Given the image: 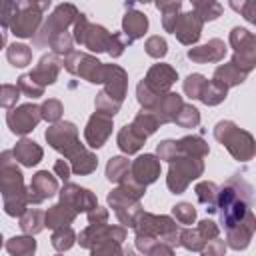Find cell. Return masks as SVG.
Instances as JSON below:
<instances>
[{
  "instance_id": "obj_30",
  "label": "cell",
  "mask_w": 256,
  "mask_h": 256,
  "mask_svg": "<svg viewBox=\"0 0 256 256\" xmlns=\"http://www.w3.org/2000/svg\"><path fill=\"white\" fill-rule=\"evenodd\" d=\"M218 194H220V188L214 182L204 180V182L196 184V196L206 206L208 212H216L218 210Z\"/></svg>"
},
{
  "instance_id": "obj_19",
  "label": "cell",
  "mask_w": 256,
  "mask_h": 256,
  "mask_svg": "<svg viewBox=\"0 0 256 256\" xmlns=\"http://www.w3.org/2000/svg\"><path fill=\"white\" fill-rule=\"evenodd\" d=\"M130 176L136 182L144 184V186L156 182L158 176H160V158L154 156V154H142V156H138L132 162V166H130Z\"/></svg>"
},
{
  "instance_id": "obj_26",
  "label": "cell",
  "mask_w": 256,
  "mask_h": 256,
  "mask_svg": "<svg viewBox=\"0 0 256 256\" xmlns=\"http://www.w3.org/2000/svg\"><path fill=\"white\" fill-rule=\"evenodd\" d=\"M76 214L78 212L72 206H68L66 202L60 200V204H54L52 208L46 210V226L52 228V230H56L60 226H68V224L74 222Z\"/></svg>"
},
{
  "instance_id": "obj_34",
  "label": "cell",
  "mask_w": 256,
  "mask_h": 256,
  "mask_svg": "<svg viewBox=\"0 0 256 256\" xmlns=\"http://www.w3.org/2000/svg\"><path fill=\"white\" fill-rule=\"evenodd\" d=\"M178 144H180V150H182L184 154H192V156H198V158H204V156L210 152L208 144H206L200 136H196V134H190V136L180 138Z\"/></svg>"
},
{
  "instance_id": "obj_55",
  "label": "cell",
  "mask_w": 256,
  "mask_h": 256,
  "mask_svg": "<svg viewBox=\"0 0 256 256\" xmlns=\"http://www.w3.org/2000/svg\"><path fill=\"white\" fill-rule=\"evenodd\" d=\"M32 4H36V6H40L42 10H48V6H50V2L52 0H30Z\"/></svg>"
},
{
  "instance_id": "obj_5",
  "label": "cell",
  "mask_w": 256,
  "mask_h": 256,
  "mask_svg": "<svg viewBox=\"0 0 256 256\" xmlns=\"http://www.w3.org/2000/svg\"><path fill=\"white\" fill-rule=\"evenodd\" d=\"M126 84H128L126 72L116 64H108L106 78H104V90L96 96V110L114 116L124 102Z\"/></svg>"
},
{
  "instance_id": "obj_52",
  "label": "cell",
  "mask_w": 256,
  "mask_h": 256,
  "mask_svg": "<svg viewBox=\"0 0 256 256\" xmlns=\"http://www.w3.org/2000/svg\"><path fill=\"white\" fill-rule=\"evenodd\" d=\"M70 172H72V164H68L66 160H56V162H54V174H56L58 178H62L64 182H68Z\"/></svg>"
},
{
  "instance_id": "obj_39",
  "label": "cell",
  "mask_w": 256,
  "mask_h": 256,
  "mask_svg": "<svg viewBox=\"0 0 256 256\" xmlns=\"http://www.w3.org/2000/svg\"><path fill=\"white\" fill-rule=\"evenodd\" d=\"M6 250L10 254H32L36 250V240L32 238V234L10 238V242H6Z\"/></svg>"
},
{
  "instance_id": "obj_25",
  "label": "cell",
  "mask_w": 256,
  "mask_h": 256,
  "mask_svg": "<svg viewBox=\"0 0 256 256\" xmlns=\"http://www.w3.org/2000/svg\"><path fill=\"white\" fill-rule=\"evenodd\" d=\"M14 158L22 164V166H36L40 160H42V148L34 142V140H28V138H22L20 142H16L14 146Z\"/></svg>"
},
{
  "instance_id": "obj_36",
  "label": "cell",
  "mask_w": 256,
  "mask_h": 256,
  "mask_svg": "<svg viewBox=\"0 0 256 256\" xmlns=\"http://www.w3.org/2000/svg\"><path fill=\"white\" fill-rule=\"evenodd\" d=\"M194 6V12L206 22V20H216L222 14V6L216 0H190Z\"/></svg>"
},
{
  "instance_id": "obj_7",
  "label": "cell",
  "mask_w": 256,
  "mask_h": 256,
  "mask_svg": "<svg viewBox=\"0 0 256 256\" xmlns=\"http://www.w3.org/2000/svg\"><path fill=\"white\" fill-rule=\"evenodd\" d=\"M202 172H204V162H202V158L180 152L174 160H170L166 184H168L170 192L182 194V192L188 188V184H190L192 180H196L198 176H202Z\"/></svg>"
},
{
  "instance_id": "obj_18",
  "label": "cell",
  "mask_w": 256,
  "mask_h": 256,
  "mask_svg": "<svg viewBox=\"0 0 256 256\" xmlns=\"http://www.w3.org/2000/svg\"><path fill=\"white\" fill-rule=\"evenodd\" d=\"M60 200L66 202L68 206H72L76 212H90L92 208L98 206V200L96 196L88 190V188H82L78 184H66L60 192Z\"/></svg>"
},
{
  "instance_id": "obj_32",
  "label": "cell",
  "mask_w": 256,
  "mask_h": 256,
  "mask_svg": "<svg viewBox=\"0 0 256 256\" xmlns=\"http://www.w3.org/2000/svg\"><path fill=\"white\" fill-rule=\"evenodd\" d=\"M130 162H128V158H124V156H114V158H110L108 160V164H106V178L110 180V182H116V184H120L128 174H130Z\"/></svg>"
},
{
  "instance_id": "obj_9",
  "label": "cell",
  "mask_w": 256,
  "mask_h": 256,
  "mask_svg": "<svg viewBox=\"0 0 256 256\" xmlns=\"http://www.w3.org/2000/svg\"><path fill=\"white\" fill-rule=\"evenodd\" d=\"M230 46L234 48V56L230 62L248 74L256 66V34L236 26L230 32Z\"/></svg>"
},
{
  "instance_id": "obj_37",
  "label": "cell",
  "mask_w": 256,
  "mask_h": 256,
  "mask_svg": "<svg viewBox=\"0 0 256 256\" xmlns=\"http://www.w3.org/2000/svg\"><path fill=\"white\" fill-rule=\"evenodd\" d=\"M174 122L178 126H182V128H196L200 124V112L192 104H182V108L178 110Z\"/></svg>"
},
{
  "instance_id": "obj_45",
  "label": "cell",
  "mask_w": 256,
  "mask_h": 256,
  "mask_svg": "<svg viewBox=\"0 0 256 256\" xmlns=\"http://www.w3.org/2000/svg\"><path fill=\"white\" fill-rule=\"evenodd\" d=\"M204 82H206V78H204L202 74H190V76L184 80V92H186V96L198 100V98H200V92H202V88H204Z\"/></svg>"
},
{
  "instance_id": "obj_28",
  "label": "cell",
  "mask_w": 256,
  "mask_h": 256,
  "mask_svg": "<svg viewBox=\"0 0 256 256\" xmlns=\"http://www.w3.org/2000/svg\"><path fill=\"white\" fill-rule=\"evenodd\" d=\"M226 94H228V86H224L222 82H218V80L212 78V80H206L204 82V88H202L198 100L204 102L206 106H216V104L224 102Z\"/></svg>"
},
{
  "instance_id": "obj_50",
  "label": "cell",
  "mask_w": 256,
  "mask_h": 256,
  "mask_svg": "<svg viewBox=\"0 0 256 256\" xmlns=\"http://www.w3.org/2000/svg\"><path fill=\"white\" fill-rule=\"evenodd\" d=\"M20 86H14V84H2V98H0V102H2V106L4 108H12L14 104H16V100L20 98Z\"/></svg>"
},
{
  "instance_id": "obj_23",
  "label": "cell",
  "mask_w": 256,
  "mask_h": 256,
  "mask_svg": "<svg viewBox=\"0 0 256 256\" xmlns=\"http://www.w3.org/2000/svg\"><path fill=\"white\" fill-rule=\"evenodd\" d=\"M182 96L176 94V92H166L158 102L156 106L152 108V112L156 114V118L160 120V124H166V122H174L178 110L182 108Z\"/></svg>"
},
{
  "instance_id": "obj_13",
  "label": "cell",
  "mask_w": 256,
  "mask_h": 256,
  "mask_svg": "<svg viewBox=\"0 0 256 256\" xmlns=\"http://www.w3.org/2000/svg\"><path fill=\"white\" fill-rule=\"evenodd\" d=\"M40 120H42V108L38 104H32V102L22 104V106H14L6 114L8 128L18 136H24V134L32 132L38 126Z\"/></svg>"
},
{
  "instance_id": "obj_8",
  "label": "cell",
  "mask_w": 256,
  "mask_h": 256,
  "mask_svg": "<svg viewBox=\"0 0 256 256\" xmlns=\"http://www.w3.org/2000/svg\"><path fill=\"white\" fill-rule=\"evenodd\" d=\"M72 36L78 44H82L84 48H88L92 52H108L110 40H112V34L104 26L88 22V18L84 14H78V18L74 22Z\"/></svg>"
},
{
  "instance_id": "obj_46",
  "label": "cell",
  "mask_w": 256,
  "mask_h": 256,
  "mask_svg": "<svg viewBox=\"0 0 256 256\" xmlns=\"http://www.w3.org/2000/svg\"><path fill=\"white\" fill-rule=\"evenodd\" d=\"M182 150H180V144H178V140H164V142H160L158 144V148H156V154H158V158L160 160H174L178 154H180Z\"/></svg>"
},
{
  "instance_id": "obj_17",
  "label": "cell",
  "mask_w": 256,
  "mask_h": 256,
  "mask_svg": "<svg viewBox=\"0 0 256 256\" xmlns=\"http://www.w3.org/2000/svg\"><path fill=\"white\" fill-rule=\"evenodd\" d=\"M176 80H178V72H176L170 64H154V66L148 70V74H146V78H144V84H146L154 94L162 96V94L170 92V86H172Z\"/></svg>"
},
{
  "instance_id": "obj_40",
  "label": "cell",
  "mask_w": 256,
  "mask_h": 256,
  "mask_svg": "<svg viewBox=\"0 0 256 256\" xmlns=\"http://www.w3.org/2000/svg\"><path fill=\"white\" fill-rule=\"evenodd\" d=\"M72 42H76L74 40V36H70V32H60V34H56L52 40H50V48H52V52L54 54H64V56H68V54H72L74 50H72Z\"/></svg>"
},
{
  "instance_id": "obj_51",
  "label": "cell",
  "mask_w": 256,
  "mask_h": 256,
  "mask_svg": "<svg viewBox=\"0 0 256 256\" xmlns=\"http://www.w3.org/2000/svg\"><path fill=\"white\" fill-rule=\"evenodd\" d=\"M16 12H18V2L16 0H4V4H2V26H4V30L10 28Z\"/></svg>"
},
{
  "instance_id": "obj_42",
  "label": "cell",
  "mask_w": 256,
  "mask_h": 256,
  "mask_svg": "<svg viewBox=\"0 0 256 256\" xmlns=\"http://www.w3.org/2000/svg\"><path fill=\"white\" fill-rule=\"evenodd\" d=\"M40 108H42V120H48V122H52V124L60 122L62 112H64L60 100H56V98H48Z\"/></svg>"
},
{
  "instance_id": "obj_54",
  "label": "cell",
  "mask_w": 256,
  "mask_h": 256,
  "mask_svg": "<svg viewBox=\"0 0 256 256\" xmlns=\"http://www.w3.org/2000/svg\"><path fill=\"white\" fill-rule=\"evenodd\" d=\"M180 2L182 0H156V8L164 12H180Z\"/></svg>"
},
{
  "instance_id": "obj_49",
  "label": "cell",
  "mask_w": 256,
  "mask_h": 256,
  "mask_svg": "<svg viewBox=\"0 0 256 256\" xmlns=\"http://www.w3.org/2000/svg\"><path fill=\"white\" fill-rule=\"evenodd\" d=\"M196 230H198V234L202 236V240H204V244L208 246L212 240H216L218 238V226L212 222V220H202V222H198V226H196ZM204 252V250H202Z\"/></svg>"
},
{
  "instance_id": "obj_47",
  "label": "cell",
  "mask_w": 256,
  "mask_h": 256,
  "mask_svg": "<svg viewBox=\"0 0 256 256\" xmlns=\"http://www.w3.org/2000/svg\"><path fill=\"white\" fill-rule=\"evenodd\" d=\"M128 44H132V40H130V38H128L124 32H116V34H112L108 54H110L112 58H118V56L124 52V48H126Z\"/></svg>"
},
{
  "instance_id": "obj_6",
  "label": "cell",
  "mask_w": 256,
  "mask_h": 256,
  "mask_svg": "<svg viewBox=\"0 0 256 256\" xmlns=\"http://www.w3.org/2000/svg\"><path fill=\"white\" fill-rule=\"evenodd\" d=\"M126 238V230L122 226H110L106 222L102 224H90L82 234H80V244L84 248H90L94 254L100 252H112L120 254V242Z\"/></svg>"
},
{
  "instance_id": "obj_22",
  "label": "cell",
  "mask_w": 256,
  "mask_h": 256,
  "mask_svg": "<svg viewBox=\"0 0 256 256\" xmlns=\"http://www.w3.org/2000/svg\"><path fill=\"white\" fill-rule=\"evenodd\" d=\"M254 230H256V216H254V212H250L248 218H244L242 222H238L236 226L226 230L228 246L234 248V250H244L250 244Z\"/></svg>"
},
{
  "instance_id": "obj_20",
  "label": "cell",
  "mask_w": 256,
  "mask_h": 256,
  "mask_svg": "<svg viewBox=\"0 0 256 256\" xmlns=\"http://www.w3.org/2000/svg\"><path fill=\"white\" fill-rule=\"evenodd\" d=\"M62 64H64V62L58 60V54H54V52H52V54H44V56L40 58V62L36 64V68H34L28 76H30L38 86L46 88L48 84H54V82H56Z\"/></svg>"
},
{
  "instance_id": "obj_53",
  "label": "cell",
  "mask_w": 256,
  "mask_h": 256,
  "mask_svg": "<svg viewBox=\"0 0 256 256\" xmlns=\"http://www.w3.org/2000/svg\"><path fill=\"white\" fill-rule=\"evenodd\" d=\"M106 220H108V210H106V208L96 206V208H92V210L88 212V222H90V224H102V222H106Z\"/></svg>"
},
{
  "instance_id": "obj_21",
  "label": "cell",
  "mask_w": 256,
  "mask_h": 256,
  "mask_svg": "<svg viewBox=\"0 0 256 256\" xmlns=\"http://www.w3.org/2000/svg\"><path fill=\"white\" fill-rule=\"evenodd\" d=\"M186 56H188L192 62H196V64L220 62V60L226 56V44H224L220 38H212V40H208V42L202 44V46L190 48Z\"/></svg>"
},
{
  "instance_id": "obj_48",
  "label": "cell",
  "mask_w": 256,
  "mask_h": 256,
  "mask_svg": "<svg viewBox=\"0 0 256 256\" xmlns=\"http://www.w3.org/2000/svg\"><path fill=\"white\" fill-rule=\"evenodd\" d=\"M18 86H20V90H22V94H26V96H30V98H38V96H42L44 94V88L42 86H38L28 74H24V76H20L18 78Z\"/></svg>"
},
{
  "instance_id": "obj_35",
  "label": "cell",
  "mask_w": 256,
  "mask_h": 256,
  "mask_svg": "<svg viewBox=\"0 0 256 256\" xmlns=\"http://www.w3.org/2000/svg\"><path fill=\"white\" fill-rule=\"evenodd\" d=\"M6 58H8V62H10L12 66L24 68V66H28V64L32 62V50H30L26 44H16V42H14L12 46H8Z\"/></svg>"
},
{
  "instance_id": "obj_11",
  "label": "cell",
  "mask_w": 256,
  "mask_h": 256,
  "mask_svg": "<svg viewBox=\"0 0 256 256\" xmlns=\"http://www.w3.org/2000/svg\"><path fill=\"white\" fill-rule=\"evenodd\" d=\"M78 14H80V12L76 10L74 4H60V6L48 16V20H46V24L40 28V32L34 36V44H36V46L50 44V40H52L56 34L66 32V28L76 22Z\"/></svg>"
},
{
  "instance_id": "obj_29",
  "label": "cell",
  "mask_w": 256,
  "mask_h": 256,
  "mask_svg": "<svg viewBox=\"0 0 256 256\" xmlns=\"http://www.w3.org/2000/svg\"><path fill=\"white\" fill-rule=\"evenodd\" d=\"M246 76H248V74H246V72H242L240 68H236L232 62L222 64V66H218V68L214 70V80L222 82V84H224V86H228V88L242 84V82L246 80Z\"/></svg>"
},
{
  "instance_id": "obj_1",
  "label": "cell",
  "mask_w": 256,
  "mask_h": 256,
  "mask_svg": "<svg viewBox=\"0 0 256 256\" xmlns=\"http://www.w3.org/2000/svg\"><path fill=\"white\" fill-rule=\"evenodd\" d=\"M136 244L138 250L148 252L152 248L150 254H170L172 246L178 244L180 240V228L178 224L170 218V216H156V214H148L142 212L136 220Z\"/></svg>"
},
{
  "instance_id": "obj_14",
  "label": "cell",
  "mask_w": 256,
  "mask_h": 256,
  "mask_svg": "<svg viewBox=\"0 0 256 256\" xmlns=\"http://www.w3.org/2000/svg\"><path fill=\"white\" fill-rule=\"evenodd\" d=\"M112 118L114 116H110L106 112H100V110H96L90 116V120H88V124L84 128V138H86V144L90 148H100L110 138V134H112Z\"/></svg>"
},
{
  "instance_id": "obj_41",
  "label": "cell",
  "mask_w": 256,
  "mask_h": 256,
  "mask_svg": "<svg viewBox=\"0 0 256 256\" xmlns=\"http://www.w3.org/2000/svg\"><path fill=\"white\" fill-rule=\"evenodd\" d=\"M230 8L256 26V0H228Z\"/></svg>"
},
{
  "instance_id": "obj_44",
  "label": "cell",
  "mask_w": 256,
  "mask_h": 256,
  "mask_svg": "<svg viewBox=\"0 0 256 256\" xmlns=\"http://www.w3.org/2000/svg\"><path fill=\"white\" fill-rule=\"evenodd\" d=\"M144 48H146V54L152 56V58H162L168 52V44H166V40L162 36H150L146 40Z\"/></svg>"
},
{
  "instance_id": "obj_10",
  "label": "cell",
  "mask_w": 256,
  "mask_h": 256,
  "mask_svg": "<svg viewBox=\"0 0 256 256\" xmlns=\"http://www.w3.org/2000/svg\"><path fill=\"white\" fill-rule=\"evenodd\" d=\"M64 68L74 74V76H80L92 84H104V78H106V70H108V64H102L100 60H96L94 56L90 54H82V52H72L64 58Z\"/></svg>"
},
{
  "instance_id": "obj_56",
  "label": "cell",
  "mask_w": 256,
  "mask_h": 256,
  "mask_svg": "<svg viewBox=\"0 0 256 256\" xmlns=\"http://www.w3.org/2000/svg\"><path fill=\"white\" fill-rule=\"evenodd\" d=\"M136 2H140V4H148L150 0H136Z\"/></svg>"
},
{
  "instance_id": "obj_31",
  "label": "cell",
  "mask_w": 256,
  "mask_h": 256,
  "mask_svg": "<svg viewBox=\"0 0 256 256\" xmlns=\"http://www.w3.org/2000/svg\"><path fill=\"white\" fill-rule=\"evenodd\" d=\"M46 226V212L42 210H26L20 216V228L24 234H38Z\"/></svg>"
},
{
  "instance_id": "obj_38",
  "label": "cell",
  "mask_w": 256,
  "mask_h": 256,
  "mask_svg": "<svg viewBox=\"0 0 256 256\" xmlns=\"http://www.w3.org/2000/svg\"><path fill=\"white\" fill-rule=\"evenodd\" d=\"M74 240H76V234H74V230L70 228V224L56 228L54 234H52V246H54L56 250H60V252H62V250H68V248L74 244Z\"/></svg>"
},
{
  "instance_id": "obj_43",
  "label": "cell",
  "mask_w": 256,
  "mask_h": 256,
  "mask_svg": "<svg viewBox=\"0 0 256 256\" xmlns=\"http://www.w3.org/2000/svg\"><path fill=\"white\" fill-rule=\"evenodd\" d=\"M172 214L176 218V222L180 224H192L196 220V208L190 202H180L172 208Z\"/></svg>"
},
{
  "instance_id": "obj_3",
  "label": "cell",
  "mask_w": 256,
  "mask_h": 256,
  "mask_svg": "<svg viewBox=\"0 0 256 256\" xmlns=\"http://www.w3.org/2000/svg\"><path fill=\"white\" fill-rule=\"evenodd\" d=\"M14 152H2L0 158V188L4 210L8 216H22L28 208V190L24 188V178L20 168L16 166V158L12 160Z\"/></svg>"
},
{
  "instance_id": "obj_12",
  "label": "cell",
  "mask_w": 256,
  "mask_h": 256,
  "mask_svg": "<svg viewBox=\"0 0 256 256\" xmlns=\"http://www.w3.org/2000/svg\"><path fill=\"white\" fill-rule=\"evenodd\" d=\"M42 8L30 0H18V12L10 24V30L18 38H32L42 22Z\"/></svg>"
},
{
  "instance_id": "obj_16",
  "label": "cell",
  "mask_w": 256,
  "mask_h": 256,
  "mask_svg": "<svg viewBox=\"0 0 256 256\" xmlns=\"http://www.w3.org/2000/svg\"><path fill=\"white\" fill-rule=\"evenodd\" d=\"M56 192H58V180L48 170H40L32 176V182L28 186V202L40 204V202L52 198Z\"/></svg>"
},
{
  "instance_id": "obj_4",
  "label": "cell",
  "mask_w": 256,
  "mask_h": 256,
  "mask_svg": "<svg viewBox=\"0 0 256 256\" xmlns=\"http://www.w3.org/2000/svg\"><path fill=\"white\" fill-rule=\"evenodd\" d=\"M214 138L240 162H248L256 154V140L252 134L238 128L232 120H220L214 126Z\"/></svg>"
},
{
  "instance_id": "obj_33",
  "label": "cell",
  "mask_w": 256,
  "mask_h": 256,
  "mask_svg": "<svg viewBox=\"0 0 256 256\" xmlns=\"http://www.w3.org/2000/svg\"><path fill=\"white\" fill-rule=\"evenodd\" d=\"M132 126L142 134V136H150V134H154L156 130H158V126H160V120L156 118V114L152 112V110H146V108H142V112L140 114H136V118L132 120Z\"/></svg>"
},
{
  "instance_id": "obj_2",
  "label": "cell",
  "mask_w": 256,
  "mask_h": 256,
  "mask_svg": "<svg viewBox=\"0 0 256 256\" xmlns=\"http://www.w3.org/2000/svg\"><path fill=\"white\" fill-rule=\"evenodd\" d=\"M46 142L58 150L60 154H64L70 164H72V172L76 174H90L96 170L98 160L96 156L84 148L78 140V128L72 122H56L54 126H50L46 130Z\"/></svg>"
},
{
  "instance_id": "obj_27",
  "label": "cell",
  "mask_w": 256,
  "mask_h": 256,
  "mask_svg": "<svg viewBox=\"0 0 256 256\" xmlns=\"http://www.w3.org/2000/svg\"><path fill=\"white\" fill-rule=\"evenodd\" d=\"M116 142H118V148H120L124 154H136V152L144 146L146 136H142L132 124H126L124 128H120Z\"/></svg>"
},
{
  "instance_id": "obj_15",
  "label": "cell",
  "mask_w": 256,
  "mask_h": 256,
  "mask_svg": "<svg viewBox=\"0 0 256 256\" xmlns=\"http://www.w3.org/2000/svg\"><path fill=\"white\" fill-rule=\"evenodd\" d=\"M202 26H204V20L192 10V12H182L178 14L176 18V24L172 28V34L186 46H192L198 42L200 34H202Z\"/></svg>"
},
{
  "instance_id": "obj_24",
  "label": "cell",
  "mask_w": 256,
  "mask_h": 256,
  "mask_svg": "<svg viewBox=\"0 0 256 256\" xmlns=\"http://www.w3.org/2000/svg\"><path fill=\"white\" fill-rule=\"evenodd\" d=\"M146 28H148V18H146V14H142L140 10L128 8V12H126L124 18H122V32L134 42V40H138V38L144 36Z\"/></svg>"
}]
</instances>
